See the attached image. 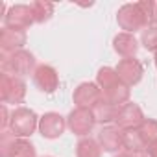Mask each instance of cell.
I'll use <instances>...</instances> for the list:
<instances>
[{"instance_id":"4fadbf2b","label":"cell","mask_w":157,"mask_h":157,"mask_svg":"<svg viewBox=\"0 0 157 157\" xmlns=\"http://www.w3.org/2000/svg\"><path fill=\"white\" fill-rule=\"evenodd\" d=\"M98 142L104 151L109 153H118L124 150V129H120L117 124L115 126H105L98 133Z\"/></svg>"},{"instance_id":"d6986e66","label":"cell","mask_w":157,"mask_h":157,"mask_svg":"<svg viewBox=\"0 0 157 157\" xmlns=\"http://www.w3.org/2000/svg\"><path fill=\"white\" fill-rule=\"evenodd\" d=\"M146 142L142 140L139 129H129V131H124V150L126 151H131V153H137L140 155L144 150H146Z\"/></svg>"},{"instance_id":"9a60e30c","label":"cell","mask_w":157,"mask_h":157,"mask_svg":"<svg viewBox=\"0 0 157 157\" xmlns=\"http://www.w3.org/2000/svg\"><path fill=\"white\" fill-rule=\"evenodd\" d=\"M113 48H115V52H117L122 59H126V57H135V54H137V50H139V41L133 37V33L122 32V33H118V35L113 39Z\"/></svg>"},{"instance_id":"ac0fdd59","label":"cell","mask_w":157,"mask_h":157,"mask_svg":"<svg viewBox=\"0 0 157 157\" xmlns=\"http://www.w3.org/2000/svg\"><path fill=\"white\" fill-rule=\"evenodd\" d=\"M93 113H94V118H96L98 124H111L117 118L118 107L113 105V104H109V102H105V100H102L100 104H96L93 107Z\"/></svg>"},{"instance_id":"44dd1931","label":"cell","mask_w":157,"mask_h":157,"mask_svg":"<svg viewBox=\"0 0 157 157\" xmlns=\"http://www.w3.org/2000/svg\"><path fill=\"white\" fill-rule=\"evenodd\" d=\"M96 82H98V87L104 91V89L118 83L120 78H118V74H117V70L113 67H102L98 70V74H96Z\"/></svg>"},{"instance_id":"cb8c5ba5","label":"cell","mask_w":157,"mask_h":157,"mask_svg":"<svg viewBox=\"0 0 157 157\" xmlns=\"http://www.w3.org/2000/svg\"><path fill=\"white\" fill-rule=\"evenodd\" d=\"M139 6H140L142 13L146 17L148 28L155 26V22H157V2H150V0H148V2H139Z\"/></svg>"},{"instance_id":"8992f818","label":"cell","mask_w":157,"mask_h":157,"mask_svg":"<svg viewBox=\"0 0 157 157\" xmlns=\"http://www.w3.org/2000/svg\"><path fill=\"white\" fill-rule=\"evenodd\" d=\"M26 96V83L17 76L2 74L0 80V98L2 104H22Z\"/></svg>"},{"instance_id":"5b68a950","label":"cell","mask_w":157,"mask_h":157,"mask_svg":"<svg viewBox=\"0 0 157 157\" xmlns=\"http://www.w3.org/2000/svg\"><path fill=\"white\" fill-rule=\"evenodd\" d=\"M0 148H2V157H35V146L10 131H2Z\"/></svg>"},{"instance_id":"9c48e42d","label":"cell","mask_w":157,"mask_h":157,"mask_svg":"<svg viewBox=\"0 0 157 157\" xmlns=\"http://www.w3.org/2000/svg\"><path fill=\"white\" fill-rule=\"evenodd\" d=\"M32 80H33V85L41 91V93H54L57 87H59V76H57V70L50 65H37L33 74H32Z\"/></svg>"},{"instance_id":"277c9868","label":"cell","mask_w":157,"mask_h":157,"mask_svg":"<svg viewBox=\"0 0 157 157\" xmlns=\"http://www.w3.org/2000/svg\"><path fill=\"white\" fill-rule=\"evenodd\" d=\"M94 124H96V118H94V113L93 109H82V107H76L68 113L67 117V128L78 135V137H87L93 129H94Z\"/></svg>"},{"instance_id":"3957f363","label":"cell","mask_w":157,"mask_h":157,"mask_svg":"<svg viewBox=\"0 0 157 157\" xmlns=\"http://www.w3.org/2000/svg\"><path fill=\"white\" fill-rule=\"evenodd\" d=\"M117 21H118V26L122 30H126V33H135V32H142L148 28V22H146V17L137 4H124L118 13H117Z\"/></svg>"},{"instance_id":"7c38bea8","label":"cell","mask_w":157,"mask_h":157,"mask_svg":"<svg viewBox=\"0 0 157 157\" xmlns=\"http://www.w3.org/2000/svg\"><path fill=\"white\" fill-rule=\"evenodd\" d=\"M67 129V118H63L59 113H44L39 118V131L44 139H57Z\"/></svg>"},{"instance_id":"7a4b0ae2","label":"cell","mask_w":157,"mask_h":157,"mask_svg":"<svg viewBox=\"0 0 157 157\" xmlns=\"http://www.w3.org/2000/svg\"><path fill=\"white\" fill-rule=\"evenodd\" d=\"M39 128V117L33 109L28 107H17L10 115V133L15 137L26 139Z\"/></svg>"},{"instance_id":"8fae6325","label":"cell","mask_w":157,"mask_h":157,"mask_svg":"<svg viewBox=\"0 0 157 157\" xmlns=\"http://www.w3.org/2000/svg\"><path fill=\"white\" fill-rule=\"evenodd\" d=\"M115 70H117V74H118V78H120V82H122V83H126L128 87L137 85V83L142 80V74H144L140 61H139V59H135V57L120 59V61H118V65L115 67Z\"/></svg>"},{"instance_id":"d4e9b609","label":"cell","mask_w":157,"mask_h":157,"mask_svg":"<svg viewBox=\"0 0 157 157\" xmlns=\"http://www.w3.org/2000/svg\"><path fill=\"white\" fill-rule=\"evenodd\" d=\"M139 157H157V142L155 144H150Z\"/></svg>"},{"instance_id":"6da1fadb","label":"cell","mask_w":157,"mask_h":157,"mask_svg":"<svg viewBox=\"0 0 157 157\" xmlns=\"http://www.w3.org/2000/svg\"><path fill=\"white\" fill-rule=\"evenodd\" d=\"M35 70V56L28 50H19L10 56H2V74L10 76H28Z\"/></svg>"},{"instance_id":"52a82bcc","label":"cell","mask_w":157,"mask_h":157,"mask_svg":"<svg viewBox=\"0 0 157 157\" xmlns=\"http://www.w3.org/2000/svg\"><path fill=\"white\" fill-rule=\"evenodd\" d=\"M146 120L142 109L133 104V102H128L124 105L118 107V113H117V118H115V124L124 129V131H129V129H137L142 122Z\"/></svg>"},{"instance_id":"2e32d148","label":"cell","mask_w":157,"mask_h":157,"mask_svg":"<svg viewBox=\"0 0 157 157\" xmlns=\"http://www.w3.org/2000/svg\"><path fill=\"white\" fill-rule=\"evenodd\" d=\"M102 94H104L105 102H109V104H113L117 107H120V105H124V104L129 102V87L126 83H122V82H118V83L104 89Z\"/></svg>"},{"instance_id":"603a6c76","label":"cell","mask_w":157,"mask_h":157,"mask_svg":"<svg viewBox=\"0 0 157 157\" xmlns=\"http://www.w3.org/2000/svg\"><path fill=\"white\" fill-rule=\"evenodd\" d=\"M140 43L146 50L150 52H155L157 54V24L155 26H150L146 30H142L140 33Z\"/></svg>"},{"instance_id":"484cf974","label":"cell","mask_w":157,"mask_h":157,"mask_svg":"<svg viewBox=\"0 0 157 157\" xmlns=\"http://www.w3.org/2000/svg\"><path fill=\"white\" fill-rule=\"evenodd\" d=\"M115 157H139L137 153H131V151H126V150H122V151H118Z\"/></svg>"},{"instance_id":"7402d4cb","label":"cell","mask_w":157,"mask_h":157,"mask_svg":"<svg viewBox=\"0 0 157 157\" xmlns=\"http://www.w3.org/2000/svg\"><path fill=\"white\" fill-rule=\"evenodd\" d=\"M137 129H139L142 140L146 142V146L157 142V120H153V118H146Z\"/></svg>"},{"instance_id":"ffe728a7","label":"cell","mask_w":157,"mask_h":157,"mask_svg":"<svg viewBox=\"0 0 157 157\" xmlns=\"http://www.w3.org/2000/svg\"><path fill=\"white\" fill-rule=\"evenodd\" d=\"M30 8H32V13H33V22H37V24H43V22L50 21L52 15H54V4L44 2V0L32 2Z\"/></svg>"},{"instance_id":"4316f807","label":"cell","mask_w":157,"mask_h":157,"mask_svg":"<svg viewBox=\"0 0 157 157\" xmlns=\"http://www.w3.org/2000/svg\"><path fill=\"white\" fill-rule=\"evenodd\" d=\"M155 67H157V54H155Z\"/></svg>"},{"instance_id":"e0dca14e","label":"cell","mask_w":157,"mask_h":157,"mask_svg":"<svg viewBox=\"0 0 157 157\" xmlns=\"http://www.w3.org/2000/svg\"><path fill=\"white\" fill-rule=\"evenodd\" d=\"M102 146L96 139L83 137L76 144V157H102Z\"/></svg>"},{"instance_id":"5bb4252c","label":"cell","mask_w":157,"mask_h":157,"mask_svg":"<svg viewBox=\"0 0 157 157\" xmlns=\"http://www.w3.org/2000/svg\"><path fill=\"white\" fill-rule=\"evenodd\" d=\"M4 24L8 28H17V30H26L33 24V13L32 8L26 4H17L10 8V11L4 17Z\"/></svg>"},{"instance_id":"30bf717a","label":"cell","mask_w":157,"mask_h":157,"mask_svg":"<svg viewBox=\"0 0 157 157\" xmlns=\"http://www.w3.org/2000/svg\"><path fill=\"white\" fill-rule=\"evenodd\" d=\"M24 44H26V30H17V28H8V26L0 30L2 56H10L19 50H24Z\"/></svg>"},{"instance_id":"ba28073f","label":"cell","mask_w":157,"mask_h":157,"mask_svg":"<svg viewBox=\"0 0 157 157\" xmlns=\"http://www.w3.org/2000/svg\"><path fill=\"white\" fill-rule=\"evenodd\" d=\"M72 98H74L76 107L93 109L96 104H100V102L104 100V94H102V89H100L96 83L85 82V83H80V85H78V89L74 91Z\"/></svg>"}]
</instances>
